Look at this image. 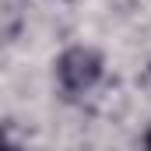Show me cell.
<instances>
[{
  "mask_svg": "<svg viewBox=\"0 0 151 151\" xmlns=\"http://www.w3.org/2000/svg\"><path fill=\"white\" fill-rule=\"evenodd\" d=\"M99 77H102V56L88 46H74L56 60V81L70 95H81V91L95 88Z\"/></svg>",
  "mask_w": 151,
  "mask_h": 151,
  "instance_id": "cell-1",
  "label": "cell"
}]
</instances>
